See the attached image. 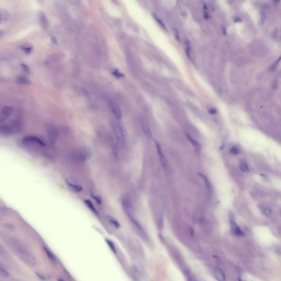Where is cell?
I'll return each mask as SVG.
<instances>
[{
	"instance_id": "1",
	"label": "cell",
	"mask_w": 281,
	"mask_h": 281,
	"mask_svg": "<svg viewBox=\"0 0 281 281\" xmlns=\"http://www.w3.org/2000/svg\"><path fill=\"white\" fill-rule=\"evenodd\" d=\"M8 243L13 253L25 264L30 267H33L36 264L35 257L23 242L13 238L9 239Z\"/></svg>"
},
{
	"instance_id": "2",
	"label": "cell",
	"mask_w": 281,
	"mask_h": 281,
	"mask_svg": "<svg viewBox=\"0 0 281 281\" xmlns=\"http://www.w3.org/2000/svg\"><path fill=\"white\" fill-rule=\"evenodd\" d=\"M45 129L48 139L51 144H55L58 138L59 132L57 127L53 124L48 122L45 125Z\"/></svg>"
},
{
	"instance_id": "3",
	"label": "cell",
	"mask_w": 281,
	"mask_h": 281,
	"mask_svg": "<svg viewBox=\"0 0 281 281\" xmlns=\"http://www.w3.org/2000/svg\"><path fill=\"white\" fill-rule=\"evenodd\" d=\"M112 127L117 140L118 146L122 147L125 143V132L122 127L119 124L114 122L112 123Z\"/></svg>"
},
{
	"instance_id": "4",
	"label": "cell",
	"mask_w": 281,
	"mask_h": 281,
	"mask_svg": "<svg viewBox=\"0 0 281 281\" xmlns=\"http://www.w3.org/2000/svg\"><path fill=\"white\" fill-rule=\"evenodd\" d=\"M250 50L253 55L258 57L264 55L267 52L266 47L260 40H255L252 42L250 46Z\"/></svg>"
},
{
	"instance_id": "5",
	"label": "cell",
	"mask_w": 281,
	"mask_h": 281,
	"mask_svg": "<svg viewBox=\"0 0 281 281\" xmlns=\"http://www.w3.org/2000/svg\"><path fill=\"white\" fill-rule=\"evenodd\" d=\"M92 155V150L88 146L80 148L78 151V157L81 161L84 162L90 158Z\"/></svg>"
},
{
	"instance_id": "6",
	"label": "cell",
	"mask_w": 281,
	"mask_h": 281,
	"mask_svg": "<svg viewBox=\"0 0 281 281\" xmlns=\"http://www.w3.org/2000/svg\"><path fill=\"white\" fill-rule=\"evenodd\" d=\"M22 142L25 144H36L42 147L45 146V143L43 142L41 139L34 136H28L24 137L22 139Z\"/></svg>"
},
{
	"instance_id": "7",
	"label": "cell",
	"mask_w": 281,
	"mask_h": 281,
	"mask_svg": "<svg viewBox=\"0 0 281 281\" xmlns=\"http://www.w3.org/2000/svg\"><path fill=\"white\" fill-rule=\"evenodd\" d=\"M108 104L114 115L118 120H120L122 117V112L120 107L117 103L113 101H109Z\"/></svg>"
},
{
	"instance_id": "8",
	"label": "cell",
	"mask_w": 281,
	"mask_h": 281,
	"mask_svg": "<svg viewBox=\"0 0 281 281\" xmlns=\"http://www.w3.org/2000/svg\"><path fill=\"white\" fill-rule=\"evenodd\" d=\"M1 134L4 137H8L14 133V130L11 126L7 125H2L0 127Z\"/></svg>"
},
{
	"instance_id": "9",
	"label": "cell",
	"mask_w": 281,
	"mask_h": 281,
	"mask_svg": "<svg viewBox=\"0 0 281 281\" xmlns=\"http://www.w3.org/2000/svg\"><path fill=\"white\" fill-rule=\"evenodd\" d=\"M230 225H231L232 230L234 232L235 235H239V236L243 235V232L240 230V227L237 225V223L235 222L234 218L232 216H230Z\"/></svg>"
},
{
	"instance_id": "10",
	"label": "cell",
	"mask_w": 281,
	"mask_h": 281,
	"mask_svg": "<svg viewBox=\"0 0 281 281\" xmlns=\"http://www.w3.org/2000/svg\"><path fill=\"white\" fill-rule=\"evenodd\" d=\"M214 274L215 278L220 281H225V275L223 270L218 267H215L214 269Z\"/></svg>"
},
{
	"instance_id": "11",
	"label": "cell",
	"mask_w": 281,
	"mask_h": 281,
	"mask_svg": "<svg viewBox=\"0 0 281 281\" xmlns=\"http://www.w3.org/2000/svg\"><path fill=\"white\" fill-rule=\"evenodd\" d=\"M142 127L143 130L144 131V133L146 135V137L149 139H151L153 138L152 136V133L151 130L148 125V123L146 122H143L142 124Z\"/></svg>"
},
{
	"instance_id": "12",
	"label": "cell",
	"mask_w": 281,
	"mask_h": 281,
	"mask_svg": "<svg viewBox=\"0 0 281 281\" xmlns=\"http://www.w3.org/2000/svg\"><path fill=\"white\" fill-rule=\"evenodd\" d=\"M13 111H14V108L12 107L8 106V105L4 106L1 109L2 115L4 117H8L9 116H10L13 113Z\"/></svg>"
},
{
	"instance_id": "13",
	"label": "cell",
	"mask_w": 281,
	"mask_h": 281,
	"mask_svg": "<svg viewBox=\"0 0 281 281\" xmlns=\"http://www.w3.org/2000/svg\"><path fill=\"white\" fill-rule=\"evenodd\" d=\"M155 145H156V147H157V150L158 154L159 157L160 161L161 162V163L163 164V165H165V164H166V160H165V157H164V154H163V152H162V150H161V146H160V145L159 144V143L157 142H155Z\"/></svg>"
},
{
	"instance_id": "14",
	"label": "cell",
	"mask_w": 281,
	"mask_h": 281,
	"mask_svg": "<svg viewBox=\"0 0 281 281\" xmlns=\"http://www.w3.org/2000/svg\"><path fill=\"white\" fill-rule=\"evenodd\" d=\"M0 14H1V24H4L9 21L10 16H9V13L7 10L4 9H1Z\"/></svg>"
},
{
	"instance_id": "15",
	"label": "cell",
	"mask_w": 281,
	"mask_h": 281,
	"mask_svg": "<svg viewBox=\"0 0 281 281\" xmlns=\"http://www.w3.org/2000/svg\"><path fill=\"white\" fill-rule=\"evenodd\" d=\"M17 83L21 85H29L31 84V81L24 76H18L17 78Z\"/></svg>"
},
{
	"instance_id": "16",
	"label": "cell",
	"mask_w": 281,
	"mask_h": 281,
	"mask_svg": "<svg viewBox=\"0 0 281 281\" xmlns=\"http://www.w3.org/2000/svg\"><path fill=\"white\" fill-rule=\"evenodd\" d=\"M45 250V252L47 254V256L49 258L50 260L52 262V263H57V259L55 258V255L51 252L50 250L49 249H48L46 247H43Z\"/></svg>"
},
{
	"instance_id": "17",
	"label": "cell",
	"mask_w": 281,
	"mask_h": 281,
	"mask_svg": "<svg viewBox=\"0 0 281 281\" xmlns=\"http://www.w3.org/2000/svg\"><path fill=\"white\" fill-rule=\"evenodd\" d=\"M67 183L68 185L69 186L70 188H71V189H73V191H76V192H80L82 189H83V188L80 186H78V185H74L73 184H72L71 182H70L69 181L67 180L65 181Z\"/></svg>"
},
{
	"instance_id": "18",
	"label": "cell",
	"mask_w": 281,
	"mask_h": 281,
	"mask_svg": "<svg viewBox=\"0 0 281 281\" xmlns=\"http://www.w3.org/2000/svg\"><path fill=\"white\" fill-rule=\"evenodd\" d=\"M153 16L154 17L155 21L157 22V23L159 24L160 26L163 29L165 30V31H167V28H166V25L164 24V23H163V21H161L160 19H159V18L157 17V16L156 14H153Z\"/></svg>"
},
{
	"instance_id": "19",
	"label": "cell",
	"mask_w": 281,
	"mask_h": 281,
	"mask_svg": "<svg viewBox=\"0 0 281 281\" xmlns=\"http://www.w3.org/2000/svg\"><path fill=\"white\" fill-rule=\"evenodd\" d=\"M107 218L108 219V220L109 221L110 223H112L114 226L116 227L117 228H119L120 227L119 223H118L117 221L115 218H113L112 216H110L109 215H107Z\"/></svg>"
},
{
	"instance_id": "20",
	"label": "cell",
	"mask_w": 281,
	"mask_h": 281,
	"mask_svg": "<svg viewBox=\"0 0 281 281\" xmlns=\"http://www.w3.org/2000/svg\"><path fill=\"white\" fill-rule=\"evenodd\" d=\"M85 204L87 205V206H88V208H89L91 210H92L95 214H96V215H98L97 210L95 209V208L94 207V206L93 205V204L92 203L91 201H90V200H88V199H87V200H85Z\"/></svg>"
},
{
	"instance_id": "21",
	"label": "cell",
	"mask_w": 281,
	"mask_h": 281,
	"mask_svg": "<svg viewBox=\"0 0 281 281\" xmlns=\"http://www.w3.org/2000/svg\"><path fill=\"white\" fill-rule=\"evenodd\" d=\"M112 74L115 77L117 78H121L122 77L124 76V74H122V73H120L119 70L117 69H113L112 71Z\"/></svg>"
},
{
	"instance_id": "22",
	"label": "cell",
	"mask_w": 281,
	"mask_h": 281,
	"mask_svg": "<svg viewBox=\"0 0 281 281\" xmlns=\"http://www.w3.org/2000/svg\"><path fill=\"white\" fill-rule=\"evenodd\" d=\"M267 15L266 13L265 12V11L261 12L260 13V21L262 23H264L267 20Z\"/></svg>"
},
{
	"instance_id": "23",
	"label": "cell",
	"mask_w": 281,
	"mask_h": 281,
	"mask_svg": "<svg viewBox=\"0 0 281 281\" xmlns=\"http://www.w3.org/2000/svg\"><path fill=\"white\" fill-rule=\"evenodd\" d=\"M105 240H106L107 244H108L109 248H110L111 249V250H112V252L114 253L115 254H117V250H116V248L115 247V245H114L112 241L108 240V239H106Z\"/></svg>"
},
{
	"instance_id": "24",
	"label": "cell",
	"mask_w": 281,
	"mask_h": 281,
	"mask_svg": "<svg viewBox=\"0 0 281 281\" xmlns=\"http://www.w3.org/2000/svg\"><path fill=\"white\" fill-rule=\"evenodd\" d=\"M239 168L241 171L243 172H248L249 171V168L247 164L244 162H242L240 164Z\"/></svg>"
},
{
	"instance_id": "25",
	"label": "cell",
	"mask_w": 281,
	"mask_h": 281,
	"mask_svg": "<svg viewBox=\"0 0 281 281\" xmlns=\"http://www.w3.org/2000/svg\"><path fill=\"white\" fill-rule=\"evenodd\" d=\"M0 275L2 277H8L9 276V273L6 271L5 269H4L2 265L0 266Z\"/></svg>"
},
{
	"instance_id": "26",
	"label": "cell",
	"mask_w": 281,
	"mask_h": 281,
	"mask_svg": "<svg viewBox=\"0 0 281 281\" xmlns=\"http://www.w3.org/2000/svg\"><path fill=\"white\" fill-rule=\"evenodd\" d=\"M186 136H187V139H189V142L191 143L194 147H197V146H198V145H199V144H198V143L196 140H194L191 136H189V134H186Z\"/></svg>"
},
{
	"instance_id": "27",
	"label": "cell",
	"mask_w": 281,
	"mask_h": 281,
	"mask_svg": "<svg viewBox=\"0 0 281 281\" xmlns=\"http://www.w3.org/2000/svg\"><path fill=\"white\" fill-rule=\"evenodd\" d=\"M278 33H279V29L278 28H276L275 29L273 30L272 33H271V38H272L273 40H276L278 35Z\"/></svg>"
},
{
	"instance_id": "28",
	"label": "cell",
	"mask_w": 281,
	"mask_h": 281,
	"mask_svg": "<svg viewBox=\"0 0 281 281\" xmlns=\"http://www.w3.org/2000/svg\"><path fill=\"white\" fill-rule=\"evenodd\" d=\"M263 213L266 217H270L272 215V210L269 208H265L263 210Z\"/></svg>"
},
{
	"instance_id": "29",
	"label": "cell",
	"mask_w": 281,
	"mask_h": 281,
	"mask_svg": "<svg viewBox=\"0 0 281 281\" xmlns=\"http://www.w3.org/2000/svg\"><path fill=\"white\" fill-rule=\"evenodd\" d=\"M230 153L233 155H237L239 153V149L236 147H232L230 149Z\"/></svg>"
},
{
	"instance_id": "30",
	"label": "cell",
	"mask_w": 281,
	"mask_h": 281,
	"mask_svg": "<svg viewBox=\"0 0 281 281\" xmlns=\"http://www.w3.org/2000/svg\"><path fill=\"white\" fill-rule=\"evenodd\" d=\"M281 60V55L278 58V59H277V60L276 61V62L273 64V65L272 66V67H271V70H274L276 69V68L277 67L278 63H280V62Z\"/></svg>"
},
{
	"instance_id": "31",
	"label": "cell",
	"mask_w": 281,
	"mask_h": 281,
	"mask_svg": "<svg viewBox=\"0 0 281 281\" xmlns=\"http://www.w3.org/2000/svg\"><path fill=\"white\" fill-rule=\"evenodd\" d=\"M174 32L175 36L176 39H177L178 41H180V33H179V30L177 29H174Z\"/></svg>"
},
{
	"instance_id": "32",
	"label": "cell",
	"mask_w": 281,
	"mask_h": 281,
	"mask_svg": "<svg viewBox=\"0 0 281 281\" xmlns=\"http://www.w3.org/2000/svg\"><path fill=\"white\" fill-rule=\"evenodd\" d=\"M91 196L93 198V199H95V201H96L97 202V203L99 204H101L102 201H101V199H100V198L98 197H97V196H95V195H94V194H92V193H91Z\"/></svg>"
},
{
	"instance_id": "33",
	"label": "cell",
	"mask_w": 281,
	"mask_h": 281,
	"mask_svg": "<svg viewBox=\"0 0 281 281\" xmlns=\"http://www.w3.org/2000/svg\"><path fill=\"white\" fill-rule=\"evenodd\" d=\"M36 275L38 276V277L40 279H41L42 280H47V278L46 277H45V276L42 275L41 274H40V273H36Z\"/></svg>"
},
{
	"instance_id": "34",
	"label": "cell",
	"mask_w": 281,
	"mask_h": 281,
	"mask_svg": "<svg viewBox=\"0 0 281 281\" xmlns=\"http://www.w3.org/2000/svg\"><path fill=\"white\" fill-rule=\"evenodd\" d=\"M209 113L214 114L216 113L217 111H216V109H214L213 108H210V109L209 110Z\"/></svg>"
},
{
	"instance_id": "35",
	"label": "cell",
	"mask_w": 281,
	"mask_h": 281,
	"mask_svg": "<svg viewBox=\"0 0 281 281\" xmlns=\"http://www.w3.org/2000/svg\"><path fill=\"white\" fill-rule=\"evenodd\" d=\"M234 21L235 22V23H240V21H242L241 19L239 18V17H235L234 19Z\"/></svg>"
},
{
	"instance_id": "36",
	"label": "cell",
	"mask_w": 281,
	"mask_h": 281,
	"mask_svg": "<svg viewBox=\"0 0 281 281\" xmlns=\"http://www.w3.org/2000/svg\"><path fill=\"white\" fill-rule=\"evenodd\" d=\"M222 33H223V34L224 35H226V29L225 27H224V26H223V28H222Z\"/></svg>"
},
{
	"instance_id": "37",
	"label": "cell",
	"mask_w": 281,
	"mask_h": 281,
	"mask_svg": "<svg viewBox=\"0 0 281 281\" xmlns=\"http://www.w3.org/2000/svg\"><path fill=\"white\" fill-rule=\"evenodd\" d=\"M21 66L23 67V69L25 70V71H29V68H28V67L26 65H24V64H22V65H21Z\"/></svg>"
},
{
	"instance_id": "38",
	"label": "cell",
	"mask_w": 281,
	"mask_h": 281,
	"mask_svg": "<svg viewBox=\"0 0 281 281\" xmlns=\"http://www.w3.org/2000/svg\"><path fill=\"white\" fill-rule=\"evenodd\" d=\"M204 16L206 18V19H208V18H209V14H208V12H207L206 11H205L204 12Z\"/></svg>"
},
{
	"instance_id": "39",
	"label": "cell",
	"mask_w": 281,
	"mask_h": 281,
	"mask_svg": "<svg viewBox=\"0 0 281 281\" xmlns=\"http://www.w3.org/2000/svg\"><path fill=\"white\" fill-rule=\"evenodd\" d=\"M276 3H280L281 2V0H273Z\"/></svg>"
},
{
	"instance_id": "40",
	"label": "cell",
	"mask_w": 281,
	"mask_h": 281,
	"mask_svg": "<svg viewBox=\"0 0 281 281\" xmlns=\"http://www.w3.org/2000/svg\"></svg>"
}]
</instances>
